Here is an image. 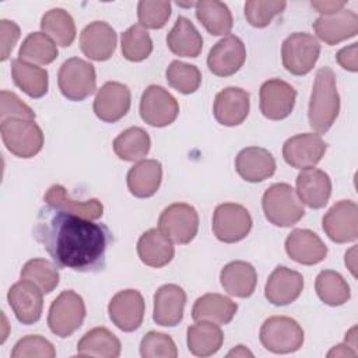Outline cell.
<instances>
[{
    "label": "cell",
    "mask_w": 358,
    "mask_h": 358,
    "mask_svg": "<svg viewBox=\"0 0 358 358\" xmlns=\"http://www.w3.org/2000/svg\"><path fill=\"white\" fill-rule=\"evenodd\" d=\"M162 182V165L157 159H144L134 164L127 172L129 192L138 199L157 193Z\"/></svg>",
    "instance_id": "28"
},
{
    "label": "cell",
    "mask_w": 358,
    "mask_h": 358,
    "mask_svg": "<svg viewBox=\"0 0 358 358\" xmlns=\"http://www.w3.org/2000/svg\"><path fill=\"white\" fill-rule=\"evenodd\" d=\"M357 50H358V43H357V42L351 43L350 46H345V48L340 49V50L337 52V55H336L337 63H338L343 69L355 73V71L358 70Z\"/></svg>",
    "instance_id": "50"
},
{
    "label": "cell",
    "mask_w": 358,
    "mask_h": 358,
    "mask_svg": "<svg viewBox=\"0 0 358 358\" xmlns=\"http://www.w3.org/2000/svg\"><path fill=\"white\" fill-rule=\"evenodd\" d=\"M250 213L238 203L218 204L213 214V232L224 243H235L245 239L252 229Z\"/></svg>",
    "instance_id": "9"
},
{
    "label": "cell",
    "mask_w": 358,
    "mask_h": 358,
    "mask_svg": "<svg viewBox=\"0 0 358 358\" xmlns=\"http://www.w3.org/2000/svg\"><path fill=\"white\" fill-rule=\"evenodd\" d=\"M158 229L172 242L186 245L199 231V214L187 203H173L165 207L158 218Z\"/></svg>",
    "instance_id": "10"
},
{
    "label": "cell",
    "mask_w": 358,
    "mask_h": 358,
    "mask_svg": "<svg viewBox=\"0 0 358 358\" xmlns=\"http://www.w3.org/2000/svg\"><path fill=\"white\" fill-rule=\"evenodd\" d=\"M220 281L229 295L238 298H249L257 284V273L255 267L243 260H235L224 266L220 273Z\"/></svg>",
    "instance_id": "29"
},
{
    "label": "cell",
    "mask_w": 358,
    "mask_h": 358,
    "mask_svg": "<svg viewBox=\"0 0 358 358\" xmlns=\"http://www.w3.org/2000/svg\"><path fill=\"white\" fill-rule=\"evenodd\" d=\"M85 319V303L73 289L63 291L50 305L48 324L53 334L66 338L78 330Z\"/></svg>",
    "instance_id": "6"
},
{
    "label": "cell",
    "mask_w": 358,
    "mask_h": 358,
    "mask_svg": "<svg viewBox=\"0 0 358 358\" xmlns=\"http://www.w3.org/2000/svg\"><path fill=\"white\" fill-rule=\"evenodd\" d=\"M116 42L117 36L115 29L105 21H94L88 24L80 35L83 53L95 62L110 59L115 53Z\"/></svg>",
    "instance_id": "21"
},
{
    "label": "cell",
    "mask_w": 358,
    "mask_h": 358,
    "mask_svg": "<svg viewBox=\"0 0 358 358\" xmlns=\"http://www.w3.org/2000/svg\"><path fill=\"white\" fill-rule=\"evenodd\" d=\"M186 292L176 284H165L154 294L152 319L157 324L173 327L183 319Z\"/></svg>",
    "instance_id": "23"
},
{
    "label": "cell",
    "mask_w": 358,
    "mask_h": 358,
    "mask_svg": "<svg viewBox=\"0 0 358 358\" xmlns=\"http://www.w3.org/2000/svg\"><path fill=\"white\" fill-rule=\"evenodd\" d=\"M313 31L324 43L337 45L358 34V15L345 8L330 15H320L313 22Z\"/></svg>",
    "instance_id": "22"
},
{
    "label": "cell",
    "mask_w": 358,
    "mask_h": 358,
    "mask_svg": "<svg viewBox=\"0 0 358 358\" xmlns=\"http://www.w3.org/2000/svg\"><path fill=\"white\" fill-rule=\"evenodd\" d=\"M355 252H357V249H355V246H352L347 253H345V266L350 268V271H351V274L354 275V277H357V273H355Z\"/></svg>",
    "instance_id": "53"
},
{
    "label": "cell",
    "mask_w": 358,
    "mask_h": 358,
    "mask_svg": "<svg viewBox=\"0 0 358 358\" xmlns=\"http://www.w3.org/2000/svg\"><path fill=\"white\" fill-rule=\"evenodd\" d=\"M0 39H1V56L0 60L8 59L17 41L20 39V27L10 20L0 21Z\"/></svg>",
    "instance_id": "49"
},
{
    "label": "cell",
    "mask_w": 358,
    "mask_h": 358,
    "mask_svg": "<svg viewBox=\"0 0 358 358\" xmlns=\"http://www.w3.org/2000/svg\"><path fill=\"white\" fill-rule=\"evenodd\" d=\"M262 207L266 218L275 227H292L303 215V206L288 183H274L263 194Z\"/></svg>",
    "instance_id": "3"
},
{
    "label": "cell",
    "mask_w": 358,
    "mask_h": 358,
    "mask_svg": "<svg viewBox=\"0 0 358 358\" xmlns=\"http://www.w3.org/2000/svg\"><path fill=\"white\" fill-rule=\"evenodd\" d=\"M262 345L274 354L298 351L303 344V330L299 323L288 316H271L260 327Z\"/></svg>",
    "instance_id": "4"
},
{
    "label": "cell",
    "mask_w": 358,
    "mask_h": 358,
    "mask_svg": "<svg viewBox=\"0 0 358 358\" xmlns=\"http://www.w3.org/2000/svg\"><path fill=\"white\" fill-rule=\"evenodd\" d=\"M7 119L35 120V112L14 92L3 90L0 92V123Z\"/></svg>",
    "instance_id": "48"
},
{
    "label": "cell",
    "mask_w": 358,
    "mask_h": 358,
    "mask_svg": "<svg viewBox=\"0 0 358 358\" xmlns=\"http://www.w3.org/2000/svg\"><path fill=\"white\" fill-rule=\"evenodd\" d=\"M137 17L141 27L159 29L171 17V3L165 0H141L137 4Z\"/></svg>",
    "instance_id": "44"
},
{
    "label": "cell",
    "mask_w": 358,
    "mask_h": 358,
    "mask_svg": "<svg viewBox=\"0 0 358 358\" xmlns=\"http://www.w3.org/2000/svg\"><path fill=\"white\" fill-rule=\"evenodd\" d=\"M11 77L14 84L31 98H42L48 92V71L20 57L11 60Z\"/></svg>",
    "instance_id": "33"
},
{
    "label": "cell",
    "mask_w": 358,
    "mask_h": 358,
    "mask_svg": "<svg viewBox=\"0 0 358 358\" xmlns=\"http://www.w3.org/2000/svg\"><path fill=\"white\" fill-rule=\"evenodd\" d=\"M179 103L176 98L161 85H150L140 99L141 119L154 127H165L176 120Z\"/></svg>",
    "instance_id": "11"
},
{
    "label": "cell",
    "mask_w": 358,
    "mask_h": 358,
    "mask_svg": "<svg viewBox=\"0 0 358 358\" xmlns=\"http://www.w3.org/2000/svg\"><path fill=\"white\" fill-rule=\"evenodd\" d=\"M35 239L56 267L80 273H98L106 267V250L113 239L105 224L45 206L39 210Z\"/></svg>",
    "instance_id": "1"
},
{
    "label": "cell",
    "mask_w": 358,
    "mask_h": 358,
    "mask_svg": "<svg viewBox=\"0 0 358 358\" xmlns=\"http://www.w3.org/2000/svg\"><path fill=\"white\" fill-rule=\"evenodd\" d=\"M59 55L57 45L43 32H31L20 48L18 56L21 60L36 64H50Z\"/></svg>",
    "instance_id": "40"
},
{
    "label": "cell",
    "mask_w": 358,
    "mask_h": 358,
    "mask_svg": "<svg viewBox=\"0 0 358 358\" xmlns=\"http://www.w3.org/2000/svg\"><path fill=\"white\" fill-rule=\"evenodd\" d=\"M59 90L69 101H84L96 90V74L91 63L80 59H67L57 74Z\"/></svg>",
    "instance_id": "7"
},
{
    "label": "cell",
    "mask_w": 358,
    "mask_h": 358,
    "mask_svg": "<svg viewBox=\"0 0 358 358\" xmlns=\"http://www.w3.org/2000/svg\"><path fill=\"white\" fill-rule=\"evenodd\" d=\"M45 201L56 208L80 215L88 220H98L103 214V206L98 199H90L87 201H77L71 199L62 185H52L45 193Z\"/></svg>",
    "instance_id": "35"
},
{
    "label": "cell",
    "mask_w": 358,
    "mask_h": 358,
    "mask_svg": "<svg viewBox=\"0 0 358 358\" xmlns=\"http://www.w3.org/2000/svg\"><path fill=\"white\" fill-rule=\"evenodd\" d=\"M238 310V303L221 294H206L196 299L192 317L196 322L207 320L217 324H228Z\"/></svg>",
    "instance_id": "30"
},
{
    "label": "cell",
    "mask_w": 358,
    "mask_h": 358,
    "mask_svg": "<svg viewBox=\"0 0 358 358\" xmlns=\"http://www.w3.org/2000/svg\"><path fill=\"white\" fill-rule=\"evenodd\" d=\"M302 289L303 277L301 273L285 266H277L267 278L264 296L270 303L275 306H284L296 301Z\"/></svg>",
    "instance_id": "20"
},
{
    "label": "cell",
    "mask_w": 358,
    "mask_h": 358,
    "mask_svg": "<svg viewBox=\"0 0 358 358\" xmlns=\"http://www.w3.org/2000/svg\"><path fill=\"white\" fill-rule=\"evenodd\" d=\"M315 289L320 301L329 306L344 305L351 298L350 285L340 273L333 270H322L317 274Z\"/></svg>",
    "instance_id": "39"
},
{
    "label": "cell",
    "mask_w": 358,
    "mask_h": 358,
    "mask_svg": "<svg viewBox=\"0 0 358 358\" xmlns=\"http://www.w3.org/2000/svg\"><path fill=\"white\" fill-rule=\"evenodd\" d=\"M131 94L126 84L117 81L105 83L94 99V113L106 123L120 120L130 109Z\"/></svg>",
    "instance_id": "16"
},
{
    "label": "cell",
    "mask_w": 358,
    "mask_h": 358,
    "mask_svg": "<svg viewBox=\"0 0 358 358\" xmlns=\"http://www.w3.org/2000/svg\"><path fill=\"white\" fill-rule=\"evenodd\" d=\"M122 55L129 62H141L152 52L150 34L140 24L129 27L122 34Z\"/></svg>",
    "instance_id": "42"
},
{
    "label": "cell",
    "mask_w": 358,
    "mask_h": 358,
    "mask_svg": "<svg viewBox=\"0 0 358 358\" xmlns=\"http://www.w3.org/2000/svg\"><path fill=\"white\" fill-rule=\"evenodd\" d=\"M238 175L250 183L263 182L275 172V159L273 154L262 147H246L235 158Z\"/></svg>",
    "instance_id": "24"
},
{
    "label": "cell",
    "mask_w": 358,
    "mask_h": 358,
    "mask_svg": "<svg viewBox=\"0 0 358 358\" xmlns=\"http://www.w3.org/2000/svg\"><path fill=\"white\" fill-rule=\"evenodd\" d=\"M137 255L145 266L161 268L172 262L175 248L166 235L157 228H151L140 236L137 242Z\"/></svg>",
    "instance_id": "27"
},
{
    "label": "cell",
    "mask_w": 358,
    "mask_h": 358,
    "mask_svg": "<svg viewBox=\"0 0 358 358\" xmlns=\"http://www.w3.org/2000/svg\"><path fill=\"white\" fill-rule=\"evenodd\" d=\"M340 113V95L334 71L324 66L316 71L309 99V126L317 134H324L334 124Z\"/></svg>",
    "instance_id": "2"
},
{
    "label": "cell",
    "mask_w": 358,
    "mask_h": 358,
    "mask_svg": "<svg viewBox=\"0 0 358 358\" xmlns=\"http://www.w3.org/2000/svg\"><path fill=\"white\" fill-rule=\"evenodd\" d=\"M246 60V48L236 35H227L218 41L207 56L208 70L218 77L235 74Z\"/></svg>",
    "instance_id": "17"
},
{
    "label": "cell",
    "mask_w": 358,
    "mask_h": 358,
    "mask_svg": "<svg viewBox=\"0 0 358 358\" xmlns=\"http://www.w3.org/2000/svg\"><path fill=\"white\" fill-rule=\"evenodd\" d=\"M151 147L148 133L141 127H129L113 140L115 154L127 162L141 161Z\"/></svg>",
    "instance_id": "38"
},
{
    "label": "cell",
    "mask_w": 358,
    "mask_h": 358,
    "mask_svg": "<svg viewBox=\"0 0 358 358\" xmlns=\"http://www.w3.org/2000/svg\"><path fill=\"white\" fill-rule=\"evenodd\" d=\"M56 357V350L53 344L39 334H29L18 340L11 351V358H32Z\"/></svg>",
    "instance_id": "47"
},
{
    "label": "cell",
    "mask_w": 358,
    "mask_h": 358,
    "mask_svg": "<svg viewBox=\"0 0 358 358\" xmlns=\"http://www.w3.org/2000/svg\"><path fill=\"white\" fill-rule=\"evenodd\" d=\"M296 90L284 80L271 78L260 87V112L270 120H282L294 109Z\"/></svg>",
    "instance_id": "15"
},
{
    "label": "cell",
    "mask_w": 358,
    "mask_h": 358,
    "mask_svg": "<svg viewBox=\"0 0 358 358\" xmlns=\"http://www.w3.org/2000/svg\"><path fill=\"white\" fill-rule=\"evenodd\" d=\"M166 45L179 57H197L203 49V38L189 18L178 17L166 35Z\"/></svg>",
    "instance_id": "31"
},
{
    "label": "cell",
    "mask_w": 358,
    "mask_h": 358,
    "mask_svg": "<svg viewBox=\"0 0 358 358\" xmlns=\"http://www.w3.org/2000/svg\"><path fill=\"white\" fill-rule=\"evenodd\" d=\"M253 357V354L245 347V345H236L234 350H231L227 357Z\"/></svg>",
    "instance_id": "54"
},
{
    "label": "cell",
    "mask_w": 358,
    "mask_h": 358,
    "mask_svg": "<svg viewBox=\"0 0 358 358\" xmlns=\"http://www.w3.org/2000/svg\"><path fill=\"white\" fill-rule=\"evenodd\" d=\"M165 77L172 88L185 95L193 94L201 84L200 70L194 64H187L180 60H173L168 66Z\"/></svg>",
    "instance_id": "43"
},
{
    "label": "cell",
    "mask_w": 358,
    "mask_h": 358,
    "mask_svg": "<svg viewBox=\"0 0 358 358\" xmlns=\"http://www.w3.org/2000/svg\"><path fill=\"white\" fill-rule=\"evenodd\" d=\"M323 231L336 243L354 242L358 238V206L352 200L333 204L322 221Z\"/></svg>",
    "instance_id": "12"
},
{
    "label": "cell",
    "mask_w": 358,
    "mask_h": 358,
    "mask_svg": "<svg viewBox=\"0 0 358 358\" xmlns=\"http://www.w3.org/2000/svg\"><path fill=\"white\" fill-rule=\"evenodd\" d=\"M119 338L106 327H94L87 331L77 344L78 357L116 358L120 355Z\"/></svg>",
    "instance_id": "34"
},
{
    "label": "cell",
    "mask_w": 358,
    "mask_h": 358,
    "mask_svg": "<svg viewBox=\"0 0 358 358\" xmlns=\"http://www.w3.org/2000/svg\"><path fill=\"white\" fill-rule=\"evenodd\" d=\"M21 278L34 282L43 294H50L59 285V271L55 263L45 259H31L21 268Z\"/></svg>",
    "instance_id": "41"
},
{
    "label": "cell",
    "mask_w": 358,
    "mask_h": 358,
    "mask_svg": "<svg viewBox=\"0 0 358 358\" xmlns=\"http://www.w3.org/2000/svg\"><path fill=\"white\" fill-rule=\"evenodd\" d=\"M320 55L319 41L306 32H294L281 46V59L285 70L294 76L308 74Z\"/></svg>",
    "instance_id": "8"
},
{
    "label": "cell",
    "mask_w": 358,
    "mask_h": 358,
    "mask_svg": "<svg viewBox=\"0 0 358 358\" xmlns=\"http://www.w3.org/2000/svg\"><path fill=\"white\" fill-rule=\"evenodd\" d=\"M196 17L201 25L214 36L231 32L234 20L228 6L218 0H201L196 3Z\"/></svg>",
    "instance_id": "36"
},
{
    "label": "cell",
    "mask_w": 358,
    "mask_h": 358,
    "mask_svg": "<svg viewBox=\"0 0 358 358\" xmlns=\"http://www.w3.org/2000/svg\"><path fill=\"white\" fill-rule=\"evenodd\" d=\"M327 150L326 141L320 134L301 133L289 137L282 145L284 161L292 168H313L320 162Z\"/></svg>",
    "instance_id": "14"
},
{
    "label": "cell",
    "mask_w": 358,
    "mask_h": 358,
    "mask_svg": "<svg viewBox=\"0 0 358 358\" xmlns=\"http://www.w3.org/2000/svg\"><path fill=\"white\" fill-rule=\"evenodd\" d=\"M285 1L249 0L245 3V17L255 28L267 27L273 18L285 10Z\"/></svg>",
    "instance_id": "45"
},
{
    "label": "cell",
    "mask_w": 358,
    "mask_h": 358,
    "mask_svg": "<svg viewBox=\"0 0 358 358\" xmlns=\"http://www.w3.org/2000/svg\"><path fill=\"white\" fill-rule=\"evenodd\" d=\"M249 92L239 87H227L215 95L213 113L215 120L222 126H238L249 115Z\"/></svg>",
    "instance_id": "19"
},
{
    "label": "cell",
    "mask_w": 358,
    "mask_h": 358,
    "mask_svg": "<svg viewBox=\"0 0 358 358\" xmlns=\"http://www.w3.org/2000/svg\"><path fill=\"white\" fill-rule=\"evenodd\" d=\"M351 348H352V347L348 345L347 343H345V344L334 345V347L329 351L327 357H357V351H354V350H351Z\"/></svg>",
    "instance_id": "52"
},
{
    "label": "cell",
    "mask_w": 358,
    "mask_h": 358,
    "mask_svg": "<svg viewBox=\"0 0 358 358\" xmlns=\"http://www.w3.org/2000/svg\"><path fill=\"white\" fill-rule=\"evenodd\" d=\"M42 291L31 281L22 280L13 284L7 292L8 303L22 324H34L41 319L43 298Z\"/></svg>",
    "instance_id": "18"
},
{
    "label": "cell",
    "mask_w": 358,
    "mask_h": 358,
    "mask_svg": "<svg viewBox=\"0 0 358 358\" xmlns=\"http://www.w3.org/2000/svg\"><path fill=\"white\" fill-rule=\"evenodd\" d=\"M143 358H176L178 348L171 336L159 331H148L140 341Z\"/></svg>",
    "instance_id": "46"
},
{
    "label": "cell",
    "mask_w": 358,
    "mask_h": 358,
    "mask_svg": "<svg viewBox=\"0 0 358 358\" xmlns=\"http://www.w3.org/2000/svg\"><path fill=\"white\" fill-rule=\"evenodd\" d=\"M285 252L296 263L313 266L324 260L327 246L310 229H294L285 239Z\"/></svg>",
    "instance_id": "25"
},
{
    "label": "cell",
    "mask_w": 358,
    "mask_h": 358,
    "mask_svg": "<svg viewBox=\"0 0 358 358\" xmlns=\"http://www.w3.org/2000/svg\"><path fill=\"white\" fill-rule=\"evenodd\" d=\"M0 133L7 150L18 158H32L43 147V133L35 120L7 119L0 123Z\"/></svg>",
    "instance_id": "5"
},
{
    "label": "cell",
    "mask_w": 358,
    "mask_h": 358,
    "mask_svg": "<svg viewBox=\"0 0 358 358\" xmlns=\"http://www.w3.org/2000/svg\"><path fill=\"white\" fill-rule=\"evenodd\" d=\"M347 1H334V0H324V1H310V6L319 11L322 15L334 14L345 7Z\"/></svg>",
    "instance_id": "51"
},
{
    "label": "cell",
    "mask_w": 358,
    "mask_h": 358,
    "mask_svg": "<svg viewBox=\"0 0 358 358\" xmlns=\"http://www.w3.org/2000/svg\"><path fill=\"white\" fill-rule=\"evenodd\" d=\"M145 302L137 289H123L112 296L108 313L112 323L122 331L137 330L144 319Z\"/></svg>",
    "instance_id": "13"
},
{
    "label": "cell",
    "mask_w": 358,
    "mask_h": 358,
    "mask_svg": "<svg viewBox=\"0 0 358 358\" xmlns=\"http://www.w3.org/2000/svg\"><path fill=\"white\" fill-rule=\"evenodd\" d=\"M186 341L189 351L196 357H210L215 354L222 343L224 334L217 323L200 320L186 330Z\"/></svg>",
    "instance_id": "32"
},
{
    "label": "cell",
    "mask_w": 358,
    "mask_h": 358,
    "mask_svg": "<svg viewBox=\"0 0 358 358\" xmlns=\"http://www.w3.org/2000/svg\"><path fill=\"white\" fill-rule=\"evenodd\" d=\"M41 29L56 45L70 46L76 39V24L73 17L63 8H50L42 15Z\"/></svg>",
    "instance_id": "37"
},
{
    "label": "cell",
    "mask_w": 358,
    "mask_h": 358,
    "mask_svg": "<svg viewBox=\"0 0 358 358\" xmlns=\"http://www.w3.org/2000/svg\"><path fill=\"white\" fill-rule=\"evenodd\" d=\"M296 194L301 203L310 208L324 207L331 194L330 176L322 169H302L296 176Z\"/></svg>",
    "instance_id": "26"
}]
</instances>
